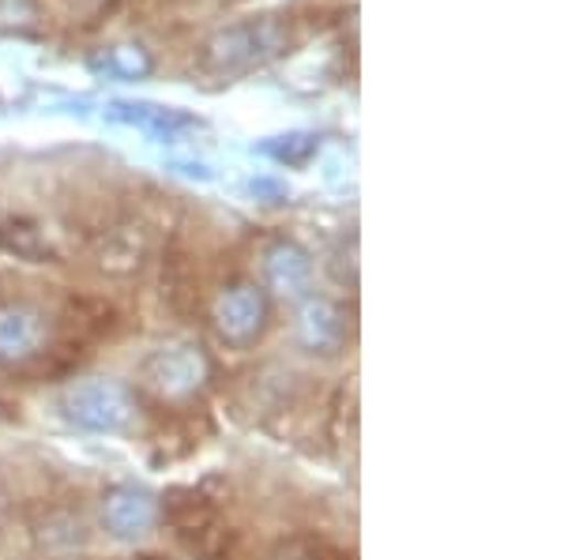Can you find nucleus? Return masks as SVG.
Listing matches in <instances>:
<instances>
[{
	"instance_id": "3",
	"label": "nucleus",
	"mask_w": 564,
	"mask_h": 560,
	"mask_svg": "<svg viewBox=\"0 0 564 560\" xmlns=\"http://www.w3.org/2000/svg\"><path fill=\"white\" fill-rule=\"evenodd\" d=\"M98 68H106L109 76H121V79H140L151 72V57L140 45H117V50H109L106 57L98 61Z\"/></svg>"
},
{
	"instance_id": "1",
	"label": "nucleus",
	"mask_w": 564,
	"mask_h": 560,
	"mask_svg": "<svg viewBox=\"0 0 564 560\" xmlns=\"http://www.w3.org/2000/svg\"><path fill=\"white\" fill-rule=\"evenodd\" d=\"M290 34L286 26L275 20H260V23H238V26H226L218 31L212 42L204 45V65L212 72H245V68H257L263 61L279 57L286 50Z\"/></svg>"
},
{
	"instance_id": "2",
	"label": "nucleus",
	"mask_w": 564,
	"mask_h": 560,
	"mask_svg": "<svg viewBox=\"0 0 564 560\" xmlns=\"http://www.w3.org/2000/svg\"><path fill=\"white\" fill-rule=\"evenodd\" d=\"M113 117H121V121H129V124H140V129H148L151 135H162V140H174L177 132L196 129L193 117H185L177 110H162V106H113Z\"/></svg>"
}]
</instances>
